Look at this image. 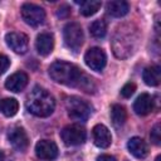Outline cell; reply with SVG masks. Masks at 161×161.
<instances>
[{"label": "cell", "instance_id": "6da1fadb", "mask_svg": "<svg viewBox=\"0 0 161 161\" xmlns=\"http://www.w3.org/2000/svg\"><path fill=\"white\" fill-rule=\"evenodd\" d=\"M49 75L53 80L60 84L72 86V87H79L84 92H93L94 82L91 77L84 74L75 64L57 60L50 64L49 67Z\"/></svg>", "mask_w": 161, "mask_h": 161}, {"label": "cell", "instance_id": "7a4b0ae2", "mask_svg": "<svg viewBox=\"0 0 161 161\" xmlns=\"http://www.w3.org/2000/svg\"><path fill=\"white\" fill-rule=\"evenodd\" d=\"M55 101L49 92L42 87H34L26 98L28 111L36 117H48L53 113Z\"/></svg>", "mask_w": 161, "mask_h": 161}, {"label": "cell", "instance_id": "3957f363", "mask_svg": "<svg viewBox=\"0 0 161 161\" xmlns=\"http://www.w3.org/2000/svg\"><path fill=\"white\" fill-rule=\"evenodd\" d=\"M65 107L68 111V116L74 121H87L92 113V106L79 97L68 98L65 102Z\"/></svg>", "mask_w": 161, "mask_h": 161}, {"label": "cell", "instance_id": "277c9868", "mask_svg": "<svg viewBox=\"0 0 161 161\" xmlns=\"http://www.w3.org/2000/svg\"><path fill=\"white\" fill-rule=\"evenodd\" d=\"M63 38L65 45L70 50L77 52L82 47L84 39L82 26L78 23H68L63 29Z\"/></svg>", "mask_w": 161, "mask_h": 161}, {"label": "cell", "instance_id": "5b68a950", "mask_svg": "<svg viewBox=\"0 0 161 161\" xmlns=\"http://www.w3.org/2000/svg\"><path fill=\"white\" fill-rule=\"evenodd\" d=\"M21 18L30 26H39L45 20V11L43 8L35 4L25 3L21 6Z\"/></svg>", "mask_w": 161, "mask_h": 161}, {"label": "cell", "instance_id": "8992f818", "mask_svg": "<svg viewBox=\"0 0 161 161\" xmlns=\"http://www.w3.org/2000/svg\"><path fill=\"white\" fill-rule=\"evenodd\" d=\"M86 130L84 127H82L80 125H68L65 126L62 132H60V137L63 140V142L68 146H78L82 145L86 141Z\"/></svg>", "mask_w": 161, "mask_h": 161}, {"label": "cell", "instance_id": "52a82bcc", "mask_svg": "<svg viewBox=\"0 0 161 161\" xmlns=\"http://www.w3.org/2000/svg\"><path fill=\"white\" fill-rule=\"evenodd\" d=\"M84 62L92 70L101 72L106 67L107 57H106V53L103 52V49L94 47V48H91L87 50V53L84 54Z\"/></svg>", "mask_w": 161, "mask_h": 161}, {"label": "cell", "instance_id": "ba28073f", "mask_svg": "<svg viewBox=\"0 0 161 161\" xmlns=\"http://www.w3.org/2000/svg\"><path fill=\"white\" fill-rule=\"evenodd\" d=\"M8 140L10 145L18 151H25L29 146V138L23 127L14 126L8 132Z\"/></svg>", "mask_w": 161, "mask_h": 161}, {"label": "cell", "instance_id": "9c48e42d", "mask_svg": "<svg viewBox=\"0 0 161 161\" xmlns=\"http://www.w3.org/2000/svg\"><path fill=\"white\" fill-rule=\"evenodd\" d=\"M5 42L8 47L14 50L18 54H23L28 49L29 39L24 33H18V31H11L5 35Z\"/></svg>", "mask_w": 161, "mask_h": 161}, {"label": "cell", "instance_id": "30bf717a", "mask_svg": "<svg viewBox=\"0 0 161 161\" xmlns=\"http://www.w3.org/2000/svg\"><path fill=\"white\" fill-rule=\"evenodd\" d=\"M35 153L40 160L52 161L58 156V146L50 140H40L35 145Z\"/></svg>", "mask_w": 161, "mask_h": 161}, {"label": "cell", "instance_id": "8fae6325", "mask_svg": "<svg viewBox=\"0 0 161 161\" xmlns=\"http://www.w3.org/2000/svg\"><path fill=\"white\" fill-rule=\"evenodd\" d=\"M92 135L94 145L101 148H107L112 142L111 132L104 125H96L92 130Z\"/></svg>", "mask_w": 161, "mask_h": 161}, {"label": "cell", "instance_id": "7c38bea8", "mask_svg": "<svg viewBox=\"0 0 161 161\" xmlns=\"http://www.w3.org/2000/svg\"><path fill=\"white\" fill-rule=\"evenodd\" d=\"M35 48L40 55H48L53 52L54 48V38L50 33H40L35 40Z\"/></svg>", "mask_w": 161, "mask_h": 161}, {"label": "cell", "instance_id": "4fadbf2b", "mask_svg": "<svg viewBox=\"0 0 161 161\" xmlns=\"http://www.w3.org/2000/svg\"><path fill=\"white\" fill-rule=\"evenodd\" d=\"M153 109V99L148 93L140 94L135 103H133V111L138 116H146Z\"/></svg>", "mask_w": 161, "mask_h": 161}, {"label": "cell", "instance_id": "5bb4252c", "mask_svg": "<svg viewBox=\"0 0 161 161\" xmlns=\"http://www.w3.org/2000/svg\"><path fill=\"white\" fill-rule=\"evenodd\" d=\"M26 84H28V75L24 72H16L11 74L5 82L6 89L11 92H20L26 87Z\"/></svg>", "mask_w": 161, "mask_h": 161}, {"label": "cell", "instance_id": "9a60e30c", "mask_svg": "<svg viewBox=\"0 0 161 161\" xmlns=\"http://www.w3.org/2000/svg\"><path fill=\"white\" fill-rule=\"evenodd\" d=\"M127 147H128V151L131 152V155H133L136 158H145L148 155V147H147L146 142L140 137L130 138Z\"/></svg>", "mask_w": 161, "mask_h": 161}, {"label": "cell", "instance_id": "2e32d148", "mask_svg": "<svg viewBox=\"0 0 161 161\" xmlns=\"http://www.w3.org/2000/svg\"><path fill=\"white\" fill-rule=\"evenodd\" d=\"M106 10L109 15H112L114 18H122L128 13L130 5L127 1H123V0H113V1L107 3Z\"/></svg>", "mask_w": 161, "mask_h": 161}, {"label": "cell", "instance_id": "e0dca14e", "mask_svg": "<svg viewBox=\"0 0 161 161\" xmlns=\"http://www.w3.org/2000/svg\"><path fill=\"white\" fill-rule=\"evenodd\" d=\"M142 78H143L145 83H146L147 86H151V87L158 86L160 79H161V70H160V67H158V65L147 67V68L143 70Z\"/></svg>", "mask_w": 161, "mask_h": 161}, {"label": "cell", "instance_id": "ac0fdd59", "mask_svg": "<svg viewBox=\"0 0 161 161\" xmlns=\"http://www.w3.org/2000/svg\"><path fill=\"white\" fill-rule=\"evenodd\" d=\"M19 109V103L15 98H4L0 99V112L6 117H13Z\"/></svg>", "mask_w": 161, "mask_h": 161}, {"label": "cell", "instance_id": "d6986e66", "mask_svg": "<svg viewBox=\"0 0 161 161\" xmlns=\"http://www.w3.org/2000/svg\"><path fill=\"white\" fill-rule=\"evenodd\" d=\"M111 118H112V122L114 126H117V127L122 126L127 118V112H126L125 107L121 104H113L111 108Z\"/></svg>", "mask_w": 161, "mask_h": 161}, {"label": "cell", "instance_id": "ffe728a7", "mask_svg": "<svg viewBox=\"0 0 161 161\" xmlns=\"http://www.w3.org/2000/svg\"><path fill=\"white\" fill-rule=\"evenodd\" d=\"M89 33L96 39H102L107 33V23L103 19H97L89 25Z\"/></svg>", "mask_w": 161, "mask_h": 161}, {"label": "cell", "instance_id": "44dd1931", "mask_svg": "<svg viewBox=\"0 0 161 161\" xmlns=\"http://www.w3.org/2000/svg\"><path fill=\"white\" fill-rule=\"evenodd\" d=\"M101 1H96V0H91V1H82L80 3V8H79V13L84 16H91L93 14H96L99 8H101Z\"/></svg>", "mask_w": 161, "mask_h": 161}, {"label": "cell", "instance_id": "7402d4cb", "mask_svg": "<svg viewBox=\"0 0 161 161\" xmlns=\"http://www.w3.org/2000/svg\"><path fill=\"white\" fill-rule=\"evenodd\" d=\"M150 137H151V141L155 145H157V146L160 145V142H161V128H160V123H156L153 126V128L151 130Z\"/></svg>", "mask_w": 161, "mask_h": 161}, {"label": "cell", "instance_id": "603a6c76", "mask_svg": "<svg viewBox=\"0 0 161 161\" xmlns=\"http://www.w3.org/2000/svg\"><path fill=\"white\" fill-rule=\"evenodd\" d=\"M135 91H136V84L132 83V82H128V83H126V84L122 87L121 94H122V97H125V98H130V97L135 93Z\"/></svg>", "mask_w": 161, "mask_h": 161}, {"label": "cell", "instance_id": "cb8c5ba5", "mask_svg": "<svg viewBox=\"0 0 161 161\" xmlns=\"http://www.w3.org/2000/svg\"><path fill=\"white\" fill-rule=\"evenodd\" d=\"M10 65V59L4 55V54H0V74H3Z\"/></svg>", "mask_w": 161, "mask_h": 161}, {"label": "cell", "instance_id": "d4e9b609", "mask_svg": "<svg viewBox=\"0 0 161 161\" xmlns=\"http://www.w3.org/2000/svg\"><path fill=\"white\" fill-rule=\"evenodd\" d=\"M70 14V8L68 5H62L58 11H57V16L60 18V19H64V18H68Z\"/></svg>", "mask_w": 161, "mask_h": 161}, {"label": "cell", "instance_id": "484cf974", "mask_svg": "<svg viewBox=\"0 0 161 161\" xmlns=\"http://www.w3.org/2000/svg\"><path fill=\"white\" fill-rule=\"evenodd\" d=\"M97 161H116V158L111 155H101L97 157Z\"/></svg>", "mask_w": 161, "mask_h": 161}, {"label": "cell", "instance_id": "4316f807", "mask_svg": "<svg viewBox=\"0 0 161 161\" xmlns=\"http://www.w3.org/2000/svg\"><path fill=\"white\" fill-rule=\"evenodd\" d=\"M155 161H161V156H160V155H158V156H157V157H156V160H155Z\"/></svg>", "mask_w": 161, "mask_h": 161}]
</instances>
